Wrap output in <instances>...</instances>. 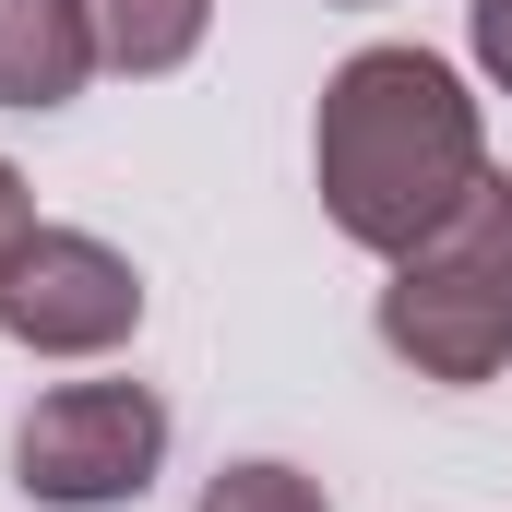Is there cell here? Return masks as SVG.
Wrapping results in <instances>:
<instances>
[{
    "instance_id": "6da1fadb",
    "label": "cell",
    "mask_w": 512,
    "mask_h": 512,
    "mask_svg": "<svg viewBox=\"0 0 512 512\" xmlns=\"http://www.w3.org/2000/svg\"><path fill=\"white\" fill-rule=\"evenodd\" d=\"M310 179H322V215H334L358 251L405 262L417 239H441V227L489 191L477 96H465L453 60H429V48H358V60L322 84Z\"/></svg>"
},
{
    "instance_id": "7a4b0ae2",
    "label": "cell",
    "mask_w": 512,
    "mask_h": 512,
    "mask_svg": "<svg viewBox=\"0 0 512 512\" xmlns=\"http://www.w3.org/2000/svg\"><path fill=\"white\" fill-rule=\"evenodd\" d=\"M382 346L417 382H489L512 358V179H489L441 239H417L393 262Z\"/></svg>"
},
{
    "instance_id": "3957f363",
    "label": "cell",
    "mask_w": 512,
    "mask_h": 512,
    "mask_svg": "<svg viewBox=\"0 0 512 512\" xmlns=\"http://www.w3.org/2000/svg\"><path fill=\"white\" fill-rule=\"evenodd\" d=\"M167 465V405L155 382H60L24 405L12 429V477L60 512H108V501H143Z\"/></svg>"
},
{
    "instance_id": "277c9868",
    "label": "cell",
    "mask_w": 512,
    "mask_h": 512,
    "mask_svg": "<svg viewBox=\"0 0 512 512\" xmlns=\"http://www.w3.org/2000/svg\"><path fill=\"white\" fill-rule=\"evenodd\" d=\"M131 322H143V274L84 227H36L0 274V334L24 358H108L131 346Z\"/></svg>"
},
{
    "instance_id": "5b68a950",
    "label": "cell",
    "mask_w": 512,
    "mask_h": 512,
    "mask_svg": "<svg viewBox=\"0 0 512 512\" xmlns=\"http://www.w3.org/2000/svg\"><path fill=\"white\" fill-rule=\"evenodd\" d=\"M96 60L84 0H0V108H72Z\"/></svg>"
},
{
    "instance_id": "8992f818",
    "label": "cell",
    "mask_w": 512,
    "mask_h": 512,
    "mask_svg": "<svg viewBox=\"0 0 512 512\" xmlns=\"http://www.w3.org/2000/svg\"><path fill=\"white\" fill-rule=\"evenodd\" d=\"M84 24H96V60L108 72H179L203 48L215 0H84Z\"/></svg>"
},
{
    "instance_id": "52a82bcc",
    "label": "cell",
    "mask_w": 512,
    "mask_h": 512,
    "mask_svg": "<svg viewBox=\"0 0 512 512\" xmlns=\"http://www.w3.org/2000/svg\"><path fill=\"white\" fill-rule=\"evenodd\" d=\"M203 512H334L298 465H227L215 489H203Z\"/></svg>"
},
{
    "instance_id": "ba28073f",
    "label": "cell",
    "mask_w": 512,
    "mask_h": 512,
    "mask_svg": "<svg viewBox=\"0 0 512 512\" xmlns=\"http://www.w3.org/2000/svg\"><path fill=\"white\" fill-rule=\"evenodd\" d=\"M36 239V203H24V167L0 155V274H12V251Z\"/></svg>"
},
{
    "instance_id": "9c48e42d",
    "label": "cell",
    "mask_w": 512,
    "mask_h": 512,
    "mask_svg": "<svg viewBox=\"0 0 512 512\" xmlns=\"http://www.w3.org/2000/svg\"><path fill=\"white\" fill-rule=\"evenodd\" d=\"M477 60H489V84L512 96V0H477Z\"/></svg>"
}]
</instances>
